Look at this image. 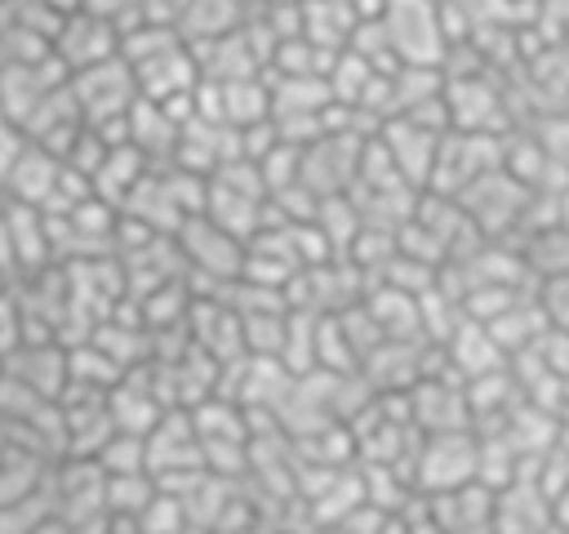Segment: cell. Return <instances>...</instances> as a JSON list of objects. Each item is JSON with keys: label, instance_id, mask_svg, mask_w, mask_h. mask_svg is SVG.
<instances>
[{"label": "cell", "instance_id": "3", "mask_svg": "<svg viewBox=\"0 0 569 534\" xmlns=\"http://www.w3.org/2000/svg\"><path fill=\"white\" fill-rule=\"evenodd\" d=\"M173 245H182V258H187L196 271L213 276V280L244 276V254H249V245H244L240 236H231L227 227H218L213 218H204V214H191V218L178 227Z\"/></svg>", "mask_w": 569, "mask_h": 534}, {"label": "cell", "instance_id": "2", "mask_svg": "<svg viewBox=\"0 0 569 534\" xmlns=\"http://www.w3.org/2000/svg\"><path fill=\"white\" fill-rule=\"evenodd\" d=\"M120 36H124V31H120L111 18H102V13H93V9L80 4L76 13H67V18L58 22L49 53L58 58V67H62L67 76H76V71H89V67H98V62L120 58Z\"/></svg>", "mask_w": 569, "mask_h": 534}, {"label": "cell", "instance_id": "5", "mask_svg": "<svg viewBox=\"0 0 569 534\" xmlns=\"http://www.w3.org/2000/svg\"><path fill=\"white\" fill-rule=\"evenodd\" d=\"M476 463V449H471V441L462 436V432H440V436H431L427 445H422V454H418V476H422V485H431V490H458L462 481H471V467Z\"/></svg>", "mask_w": 569, "mask_h": 534}, {"label": "cell", "instance_id": "6", "mask_svg": "<svg viewBox=\"0 0 569 534\" xmlns=\"http://www.w3.org/2000/svg\"><path fill=\"white\" fill-rule=\"evenodd\" d=\"M236 27H244V4L240 0H191L187 13L178 18V31H182L187 44L231 36Z\"/></svg>", "mask_w": 569, "mask_h": 534}, {"label": "cell", "instance_id": "7", "mask_svg": "<svg viewBox=\"0 0 569 534\" xmlns=\"http://www.w3.org/2000/svg\"><path fill=\"white\" fill-rule=\"evenodd\" d=\"M0 294H4V276H0Z\"/></svg>", "mask_w": 569, "mask_h": 534}, {"label": "cell", "instance_id": "4", "mask_svg": "<svg viewBox=\"0 0 569 534\" xmlns=\"http://www.w3.org/2000/svg\"><path fill=\"white\" fill-rule=\"evenodd\" d=\"M58 182H62V160L53 151H44L40 142H27V151L13 160V169L4 174L0 191H9L13 205H27V209H49L53 196H58Z\"/></svg>", "mask_w": 569, "mask_h": 534}, {"label": "cell", "instance_id": "1", "mask_svg": "<svg viewBox=\"0 0 569 534\" xmlns=\"http://www.w3.org/2000/svg\"><path fill=\"white\" fill-rule=\"evenodd\" d=\"M382 31L400 67H436L445 58V4L440 0H387Z\"/></svg>", "mask_w": 569, "mask_h": 534}]
</instances>
